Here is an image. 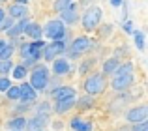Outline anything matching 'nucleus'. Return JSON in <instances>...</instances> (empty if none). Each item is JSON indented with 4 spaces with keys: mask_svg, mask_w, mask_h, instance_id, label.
<instances>
[{
    "mask_svg": "<svg viewBox=\"0 0 148 131\" xmlns=\"http://www.w3.org/2000/svg\"><path fill=\"white\" fill-rule=\"evenodd\" d=\"M75 105L79 107V109H86V107L94 105V101H92L90 96H84V98H81V101H77V99H75Z\"/></svg>",
    "mask_w": 148,
    "mask_h": 131,
    "instance_id": "24",
    "label": "nucleus"
},
{
    "mask_svg": "<svg viewBox=\"0 0 148 131\" xmlns=\"http://www.w3.org/2000/svg\"><path fill=\"white\" fill-rule=\"evenodd\" d=\"M43 34L47 38H51V40H62L66 34V26L62 21H49L47 26H45Z\"/></svg>",
    "mask_w": 148,
    "mask_h": 131,
    "instance_id": "4",
    "label": "nucleus"
},
{
    "mask_svg": "<svg viewBox=\"0 0 148 131\" xmlns=\"http://www.w3.org/2000/svg\"><path fill=\"white\" fill-rule=\"evenodd\" d=\"M26 55H28V43H23L21 45V56L26 58Z\"/></svg>",
    "mask_w": 148,
    "mask_h": 131,
    "instance_id": "33",
    "label": "nucleus"
},
{
    "mask_svg": "<svg viewBox=\"0 0 148 131\" xmlns=\"http://www.w3.org/2000/svg\"><path fill=\"white\" fill-rule=\"evenodd\" d=\"M45 124H47V116H45V114H38V116L30 118L28 122H25V129H30V131H34V129H43Z\"/></svg>",
    "mask_w": 148,
    "mask_h": 131,
    "instance_id": "11",
    "label": "nucleus"
},
{
    "mask_svg": "<svg viewBox=\"0 0 148 131\" xmlns=\"http://www.w3.org/2000/svg\"><path fill=\"white\" fill-rule=\"evenodd\" d=\"M131 25H133V23H130V21H127L126 25H124V30H126L127 34H131V30H133V26H131Z\"/></svg>",
    "mask_w": 148,
    "mask_h": 131,
    "instance_id": "34",
    "label": "nucleus"
},
{
    "mask_svg": "<svg viewBox=\"0 0 148 131\" xmlns=\"http://www.w3.org/2000/svg\"><path fill=\"white\" fill-rule=\"evenodd\" d=\"M126 118H127V122H131V124H137V122H145L146 118H148V107H146V105L133 107V109L127 111Z\"/></svg>",
    "mask_w": 148,
    "mask_h": 131,
    "instance_id": "6",
    "label": "nucleus"
},
{
    "mask_svg": "<svg viewBox=\"0 0 148 131\" xmlns=\"http://www.w3.org/2000/svg\"><path fill=\"white\" fill-rule=\"evenodd\" d=\"M118 58H109L107 62L103 64V73H114V69L118 68Z\"/></svg>",
    "mask_w": 148,
    "mask_h": 131,
    "instance_id": "21",
    "label": "nucleus"
},
{
    "mask_svg": "<svg viewBox=\"0 0 148 131\" xmlns=\"http://www.w3.org/2000/svg\"><path fill=\"white\" fill-rule=\"evenodd\" d=\"M25 32L28 34V38H32V40H41V36H43V28H41L40 25H36V23H28Z\"/></svg>",
    "mask_w": 148,
    "mask_h": 131,
    "instance_id": "15",
    "label": "nucleus"
},
{
    "mask_svg": "<svg viewBox=\"0 0 148 131\" xmlns=\"http://www.w3.org/2000/svg\"><path fill=\"white\" fill-rule=\"evenodd\" d=\"M53 71L56 73V75H66V73L69 71L68 60H64V58H54L53 60Z\"/></svg>",
    "mask_w": 148,
    "mask_h": 131,
    "instance_id": "14",
    "label": "nucleus"
},
{
    "mask_svg": "<svg viewBox=\"0 0 148 131\" xmlns=\"http://www.w3.org/2000/svg\"><path fill=\"white\" fill-rule=\"evenodd\" d=\"M6 45H8V43H6V41H4V40H0V51H2V49H4V47H6Z\"/></svg>",
    "mask_w": 148,
    "mask_h": 131,
    "instance_id": "37",
    "label": "nucleus"
},
{
    "mask_svg": "<svg viewBox=\"0 0 148 131\" xmlns=\"http://www.w3.org/2000/svg\"><path fill=\"white\" fill-rule=\"evenodd\" d=\"M133 131H148L146 120H145V122H137V124H133Z\"/></svg>",
    "mask_w": 148,
    "mask_h": 131,
    "instance_id": "31",
    "label": "nucleus"
},
{
    "mask_svg": "<svg viewBox=\"0 0 148 131\" xmlns=\"http://www.w3.org/2000/svg\"><path fill=\"white\" fill-rule=\"evenodd\" d=\"M73 105H75V98L60 99V101H56V105H54V111H56V113H66V111H69Z\"/></svg>",
    "mask_w": 148,
    "mask_h": 131,
    "instance_id": "17",
    "label": "nucleus"
},
{
    "mask_svg": "<svg viewBox=\"0 0 148 131\" xmlns=\"http://www.w3.org/2000/svg\"><path fill=\"white\" fill-rule=\"evenodd\" d=\"M38 111H40V113H47V111H49V105H47V103H43V105L38 107Z\"/></svg>",
    "mask_w": 148,
    "mask_h": 131,
    "instance_id": "35",
    "label": "nucleus"
},
{
    "mask_svg": "<svg viewBox=\"0 0 148 131\" xmlns=\"http://www.w3.org/2000/svg\"><path fill=\"white\" fill-rule=\"evenodd\" d=\"M83 88L86 90L88 96H94V94L103 92V88H105V73H103V75H101V73H96V75L88 77V79L84 81Z\"/></svg>",
    "mask_w": 148,
    "mask_h": 131,
    "instance_id": "2",
    "label": "nucleus"
},
{
    "mask_svg": "<svg viewBox=\"0 0 148 131\" xmlns=\"http://www.w3.org/2000/svg\"><path fill=\"white\" fill-rule=\"evenodd\" d=\"M25 118H21V116H17V118H13V120H10V124H8V128H10L11 131H23L25 129Z\"/></svg>",
    "mask_w": 148,
    "mask_h": 131,
    "instance_id": "19",
    "label": "nucleus"
},
{
    "mask_svg": "<svg viewBox=\"0 0 148 131\" xmlns=\"http://www.w3.org/2000/svg\"><path fill=\"white\" fill-rule=\"evenodd\" d=\"M64 49H66L64 41H62V40H54L53 43H49V45L45 43L43 55H41V56H43L45 60H49V62H51V60H54L58 55H62V53H64Z\"/></svg>",
    "mask_w": 148,
    "mask_h": 131,
    "instance_id": "5",
    "label": "nucleus"
},
{
    "mask_svg": "<svg viewBox=\"0 0 148 131\" xmlns=\"http://www.w3.org/2000/svg\"><path fill=\"white\" fill-rule=\"evenodd\" d=\"M28 19L26 17H21V21L17 23V25H13V26H10V28L6 30L8 32V36H11V38H19L23 32H25V28H26V25H28Z\"/></svg>",
    "mask_w": 148,
    "mask_h": 131,
    "instance_id": "13",
    "label": "nucleus"
},
{
    "mask_svg": "<svg viewBox=\"0 0 148 131\" xmlns=\"http://www.w3.org/2000/svg\"><path fill=\"white\" fill-rule=\"evenodd\" d=\"M101 21V8L90 6L83 15V28L84 30H94Z\"/></svg>",
    "mask_w": 148,
    "mask_h": 131,
    "instance_id": "3",
    "label": "nucleus"
},
{
    "mask_svg": "<svg viewBox=\"0 0 148 131\" xmlns=\"http://www.w3.org/2000/svg\"><path fill=\"white\" fill-rule=\"evenodd\" d=\"M60 17H62V23H68V25H73V23L79 19V13H77V4H68L66 10L60 11Z\"/></svg>",
    "mask_w": 148,
    "mask_h": 131,
    "instance_id": "9",
    "label": "nucleus"
},
{
    "mask_svg": "<svg viewBox=\"0 0 148 131\" xmlns=\"http://www.w3.org/2000/svg\"><path fill=\"white\" fill-rule=\"evenodd\" d=\"M17 4H25V6H26V4H28V0H17Z\"/></svg>",
    "mask_w": 148,
    "mask_h": 131,
    "instance_id": "38",
    "label": "nucleus"
},
{
    "mask_svg": "<svg viewBox=\"0 0 148 131\" xmlns=\"http://www.w3.org/2000/svg\"><path fill=\"white\" fill-rule=\"evenodd\" d=\"M2 19H4V10L0 8V21H2Z\"/></svg>",
    "mask_w": 148,
    "mask_h": 131,
    "instance_id": "39",
    "label": "nucleus"
},
{
    "mask_svg": "<svg viewBox=\"0 0 148 131\" xmlns=\"http://www.w3.org/2000/svg\"><path fill=\"white\" fill-rule=\"evenodd\" d=\"M26 6L25 4H13L10 8V17L11 19H21V17H26Z\"/></svg>",
    "mask_w": 148,
    "mask_h": 131,
    "instance_id": "16",
    "label": "nucleus"
},
{
    "mask_svg": "<svg viewBox=\"0 0 148 131\" xmlns=\"http://www.w3.org/2000/svg\"><path fill=\"white\" fill-rule=\"evenodd\" d=\"M126 73H133V64H131V62H126V64H122V66L118 64V68L114 69V75L116 77H118V75H126Z\"/></svg>",
    "mask_w": 148,
    "mask_h": 131,
    "instance_id": "20",
    "label": "nucleus"
},
{
    "mask_svg": "<svg viewBox=\"0 0 148 131\" xmlns=\"http://www.w3.org/2000/svg\"><path fill=\"white\" fill-rule=\"evenodd\" d=\"M88 47H90V40H88V38H84V36L77 38V40H73V43H71V49H69L71 55H69V56H71V58H77L79 53L86 51Z\"/></svg>",
    "mask_w": 148,
    "mask_h": 131,
    "instance_id": "8",
    "label": "nucleus"
},
{
    "mask_svg": "<svg viewBox=\"0 0 148 131\" xmlns=\"http://www.w3.org/2000/svg\"><path fill=\"white\" fill-rule=\"evenodd\" d=\"M92 64H94V60H90V62H83V66H81L79 71H81V73H86V71H88V68H90Z\"/></svg>",
    "mask_w": 148,
    "mask_h": 131,
    "instance_id": "32",
    "label": "nucleus"
},
{
    "mask_svg": "<svg viewBox=\"0 0 148 131\" xmlns=\"http://www.w3.org/2000/svg\"><path fill=\"white\" fill-rule=\"evenodd\" d=\"M34 131H43V129H34Z\"/></svg>",
    "mask_w": 148,
    "mask_h": 131,
    "instance_id": "40",
    "label": "nucleus"
},
{
    "mask_svg": "<svg viewBox=\"0 0 148 131\" xmlns=\"http://www.w3.org/2000/svg\"><path fill=\"white\" fill-rule=\"evenodd\" d=\"M133 83H135L133 73H126V75H118V77H114V81H112V88H114L116 92H126Z\"/></svg>",
    "mask_w": 148,
    "mask_h": 131,
    "instance_id": "7",
    "label": "nucleus"
},
{
    "mask_svg": "<svg viewBox=\"0 0 148 131\" xmlns=\"http://www.w3.org/2000/svg\"><path fill=\"white\" fill-rule=\"evenodd\" d=\"M11 86V81L8 77H0V92H6Z\"/></svg>",
    "mask_w": 148,
    "mask_h": 131,
    "instance_id": "29",
    "label": "nucleus"
},
{
    "mask_svg": "<svg viewBox=\"0 0 148 131\" xmlns=\"http://www.w3.org/2000/svg\"><path fill=\"white\" fill-rule=\"evenodd\" d=\"M11 71H13V79H25L26 73H28V69H26V66H15V68H11Z\"/></svg>",
    "mask_w": 148,
    "mask_h": 131,
    "instance_id": "23",
    "label": "nucleus"
},
{
    "mask_svg": "<svg viewBox=\"0 0 148 131\" xmlns=\"http://www.w3.org/2000/svg\"><path fill=\"white\" fill-rule=\"evenodd\" d=\"M71 2V0H56V2H54V11H62V10H66V8H68V4Z\"/></svg>",
    "mask_w": 148,
    "mask_h": 131,
    "instance_id": "28",
    "label": "nucleus"
},
{
    "mask_svg": "<svg viewBox=\"0 0 148 131\" xmlns=\"http://www.w3.org/2000/svg\"><path fill=\"white\" fill-rule=\"evenodd\" d=\"M111 4H112V6H114V8H118L120 4H122V0H111Z\"/></svg>",
    "mask_w": 148,
    "mask_h": 131,
    "instance_id": "36",
    "label": "nucleus"
},
{
    "mask_svg": "<svg viewBox=\"0 0 148 131\" xmlns=\"http://www.w3.org/2000/svg\"><path fill=\"white\" fill-rule=\"evenodd\" d=\"M49 84V69L45 66H36L32 71V77H30V86L34 90H45Z\"/></svg>",
    "mask_w": 148,
    "mask_h": 131,
    "instance_id": "1",
    "label": "nucleus"
},
{
    "mask_svg": "<svg viewBox=\"0 0 148 131\" xmlns=\"http://www.w3.org/2000/svg\"><path fill=\"white\" fill-rule=\"evenodd\" d=\"M11 68H13V64H11L10 60H0V75H6V73H10Z\"/></svg>",
    "mask_w": 148,
    "mask_h": 131,
    "instance_id": "26",
    "label": "nucleus"
},
{
    "mask_svg": "<svg viewBox=\"0 0 148 131\" xmlns=\"http://www.w3.org/2000/svg\"><path fill=\"white\" fill-rule=\"evenodd\" d=\"M6 94H8V98H10V99H19L21 90H19V86H10V88L6 90Z\"/></svg>",
    "mask_w": 148,
    "mask_h": 131,
    "instance_id": "27",
    "label": "nucleus"
},
{
    "mask_svg": "<svg viewBox=\"0 0 148 131\" xmlns=\"http://www.w3.org/2000/svg\"><path fill=\"white\" fill-rule=\"evenodd\" d=\"M13 55V45H6V47L0 51V60H10Z\"/></svg>",
    "mask_w": 148,
    "mask_h": 131,
    "instance_id": "25",
    "label": "nucleus"
},
{
    "mask_svg": "<svg viewBox=\"0 0 148 131\" xmlns=\"http://www.w3.org/2000/svg\"><path fill=\"white\" fill-rule=\"evenodd\" d=\"M11 25H13V19H6V17H4L2 21H0V30H4V32H6Z\"/></svg>",
    "mask_w": 148,
    "mask_h": 131,
    "instance_id": "30",
    "label": "nucleus"
},
{
    "mask_svg": "<svg viewBox=\"0 0 148 131\" xmlns=\"http://www.w3.org/2000/svg\"><path fill=\"white\" fill-rule=\"evenodd\" d=\"M71 129H75V131H92V122L81 120V118H73L71 120Z\"/></svg>",
    "mask_w": 148,
    "mask_h": 131,
    "instance_id": "18",
    "label": "nucleus"
},
{
    "mask_svg": "<svg viewBox=\"0 0 148 131\" xmlns=\"http://www.w3.org/2000/svg\"><path fill=\"white\" fill-rule=\"evenodd\" d=\"M131 34H133L135 38V45H137L139 51H145V36H143V32H139V30H131Z\"/></svg>",
    "mask_w": 148,
    "mask_h": 131,
    "instance_id": "22",
    "label": "nucleus"
},
{
    "mask_svg": "<svg viewBox=\"0 0 148 131\" xmlns=\"http://www.w3.org/2000/svg\"><path fill=\"white\" fill-rule=\"evenodd\" d=\"M19 90H21L19 99H21L23 103H32L34 99H36V90H34L28 83H26V84H21V86H19Z\"/></svg>",
    "mask_w": 148,
    "mask_h": 131,
    "instance_id": "10",
    "label": "nucleus"
},
{
    "mask_svg": "<svg viewBox=\"0 0 148 131\" xmlns=\"http://www.w3.org/2000/svg\"><path fill=\"white\" fill-rule=\"evenodd\" d=\"M53 98L56 99V101L68 99V98H75V88H71V86H58V88L53 90Z\"/></svg>",
    "mask_w": 148,
    "mask_h": 131,
    "instance_id": "12",
    "label": "nucleus"
}]
</instances>
